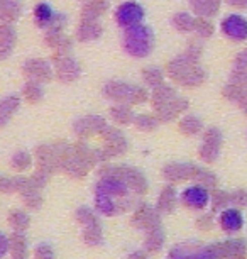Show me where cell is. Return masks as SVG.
Wrapping results in <instances>:
<instances>
[{
    "label": "cell",
    "instance_id": "f546056e",
    "mask_svg": "<svg viewBox=\"0 0 247 259\" xmlns=\"http://www.w3.org/2000/svg\"><path fill=\"white\" fill-rule=\"evenodd\" d=\"M83 2H90V0H83Z\"/></svg>",
    "mask_w": 247,
    "mask_h": 259
},
{
    "label": "cell",
    "instance_id": "8fae6325",
    "mask_svg": "<svg viewBox=\"0 0 247 259\" xmlns=\"http://www.w3.org/2000/svg\"><path fill=\"white\" fill-rule=\"evenodd\" d=\"M181 200L190 208H205L208 203V192L203 187H190L183 192Z\"/></svg>",
    "mask_w": 247,
    "mask_h": 259
},
{
    "label": "cell",
    "instance_id": "ac0fdd59",
    "mask_svg": "<svg viewBox=\"0 0 247 259\" xmlns=\"http://www.w3.org/2000/svg\"><path fill=\"white\" fill-rule=\"evenodd\" d=\"M173 100H174V92L171 87H168V85L156 87L151 94V104L154 110L163 109L164 105H168L169 102H173Z\"/></svg>",
    "mask_w": 247,
    "mask_h": 259
},
{
    "label": "cell",
    "instance_id": "484cf974",
    "mask_svg": "<svg viewBox=\"0 0 247 259\" xmlns=\"http://www.w3.org/2000/svg\"><path fill=\"white\" fill-rule=\"evenodd\" d=\"M134 120L139 129H142V131H153L158 124V120L154 119V115H139V117H135Z\"/></svg>",
    "mask_w": 247,
    "mask_h": 259
},
{
    "label": "cell",
    "instance_id": "2e32d148",
    "mask_svg": "<svg viewBox=\"0 0 247 259\" xmlns=\"http://www.w3.org/2000/svg\"><path fill=\"white\" fill-rule=\"evenodd\" d=\"M32 17H34V24H36L37 27L46 29L51 24L53 19H55V11H53V7L50 6V4L41 2L34 7Z\"/></svg>",
    "mask_w": 247,
    "mask_h": 259
},
{
    "label": "cell",
    "instance_id": "603a6c76",
    "mask_svg": "<svg viewBox=\"0 0 247 259\" xmlns=\"http://www.w3.org/2000/svg\"><path fill=\"white\" fill-rule=\"evenodd\" d=\"M183 107H185V104H183L181 100H173V102H169L168 105H164L163 109H159L158 110V114H159V119L161 120H169V119H173L174 115L180 112Z\"/></svg>",
    "mask_w": 247,
    "mask_h": 259
},
{
    "label": "cell",
    "instance_id": "83f0119b",
    "mask_svg": "<svg viewBox=\"0 0 247 259\" xmlns=\"http://www.w3.org/2000/svg\"><path fill=\"white\" fill-rule=\"evenodd\" d=\"M14 163H16V166H19V168H24V166L29 164V156L26 153H19L16 158H14Z\"/></svg>",
    "mask_w": 247,
    "mask_h": 259
},
{
    "label": "cell",
    "instance_id": "4316f807",
    "mask_svg": "<svg viewBox=\"0 0 247 259\" xmlns=\"http://www.w3.org/2000/svg\"><path fill=\"white\" fill-rule=\"evenodd\" d=\"M173 24H174V27L180 29V31H188V29L193 26V21L188 14H176V16L173 17Z\"/></svg>",
    "mask_w": 247,
    "mask_h": 259
},
{
    "label": "cell",
    "instance_id": "d6986e66",
    "mask_svg": "<svg viewBox=\"0 0 247 259\" xmlns=\"http://www.w3.org/2000/svg\"><path fill=\"white\" fill-rule=\"evenodd\" d=\"M42 83H37V81H31L29 80L22 89V95L29 104H37V102L42 100L44 97V90H42Z\"/></svg>",
    "mask_w": 247,
    "mask_h": 259
},
{
    "label": "cell",
    "instance_id": "9a60e30c",
    "mask_svg": "<svg viewBox=\"0 0 247 259\" xmlns=\"http://www.w3.org/2000/svg\"><path fill=\"white\" fill-rule=\"evenodd\" d=\"M107 11V0H90V2H85V7L81 11V21H98Z\"/></svg>",
    "mask_w": 247,
    "mask_h": 259
},
{
    "label": "cell",
    "instance_id": "4fadbf2b",
    "mask_svg": "<svg viewBox=\"0 0 247 259\" xmlns=\"http://www.w3.org/2000/svg\"><path fill=\"white\" fill-rule=\"evenodd\" d=\"M22 16L21 0H0V21L2 24H12Z\"/></svg>",
    "mask_w": 247,
    "mask_h": 259
},
{
    "label": "cell",
    "instance_id": "5b68a950",
    "mask_svg": "<svg viewBox=\"0 0 247 259\" xmlns=\"http://www.w3.org/2000/svg\"><path fill=\"white\" fill-rule=\"evenodd\" d=\"M24 76H27V80L37 81V83H47L53 78V66L50 61L46 60H37V58H31L22 65Z\"/></svg>",
    "mask_w": 247,
    "mask_h": 259
},
{
    "label": "cell",
    "instance_id": "f1b7e54d",
    "mask_svg": "<svg viewBox=\"0 0 247 259\" xmlns=\"http://www.w3.org/2000/svg\"><path fill=\"white\" fill-rule=\"evenodd\" d=\"M7 247H9V242H7V239H6V236H4L2 232H0V257H2L4 254L7 252Z\"/></svg>",
    "mask_w": 247,
    "mask_h": 259
},
{
    "label": "cell",
    "instance_id": "7a4b0ae2",
    "mask_svg": "<svg viewBox=\"0 0 247 259\" xmlns=\"http://www.w3.org/2000/svg\"><path fill=\"white\" fill-rule=\"evenodd\" d=\"M124 51L132 58H146L154 50V32L146 24H137L124 32Z\"/></svg>",
    "mask_w": 247,
    "mask_h": 259
},
{
    "label": "cell",
    "instance_id": "30bf717a",
    "mask_svg": "<svg viewBox=\"0 0 247 259\" xmlns=\"http://www.w3.org/2000/svg\"><path fill=\"white\" fill-rule=\"evenodd\" d=\"M105 129H107V124H105V120L102 119L100 115L81 117V119L76 120V124H75V131L81 136H91V134H96Z\"/></svg>",
    "mask_w": 247,
    "mask_h": 259
},
{
    "label": "cell",
    "instance_id": "8992f818",
    "mask_svg": "<svg viewBox=\"0 0 247 259\" xmlns=\"http://www.w3.org/2000/svg\"><path fill=\"white\" fill-rule=\"evenodd\" d=\"M53 63H55V75H56L58 80L63 81V83L76 81L81 75L80 65L71 56L60 58V60H55Z\"/></svg>",
    "mask_w": 247,
    "mask_h": 259
},
{
    "label": "cell",
    "instance_id": "d4e9b609",
    "mask_svg": "<svg viewBox=\"0 0 247 259\" xmlns=\"http://www.w3.org/2000/svg\"><path fill=\"white\" fill-rule=\"evenodd\" d=\"M71 46H73V41H71V37L63 36V39L60 41V45H58V46L55 48V55H53V61H55V60H60V58H65V56H70Z\"/></svg>",
    "mask_w": 247,
    "mask_h": 259
},
{
    "label": "cell",
    "instance_id": "7c38bea8",
    "mask_svg": "<svg viewBox=\"0 0 247 259\" xmlns=\"http://www.w3.org/2000/svg\"><path fill=\"white\" fill-rule=\"evenodd\" d=\"M17 42V32L12 24H0V60H6Z\"/></svg>",
    "mask_w": 247,
    "mask_h": 259
},
{
    "label": "cell",
    "instance_id": "9c48e42d",
    "mask_svg": "<svg viewBox=\"0 0 247 259\" xmlns=\"http://www.w3.org/2000/svg\"><path fill=\"white\" fill-rule=\"evenodd\" d=\"M66 24V16L65 14H55V19L51 21L50 26L46 27V34H44V42L46 46H50L51 50L60 45V41L63 39V29H65Z\"/></svg>",
    "mask_w": 247,
    "mask_h": 259
},
{
    "label": "cell",
    "instance_id": "5bb4252c",
    "mask_svg": "<svg viewBox=\"0 0 247 259\" xmlns=\"http://www.w3.org/2000/svg\"><path fill=\"white\" fill-rule=\"evenodd\" d=\"M104 32L98 21H80V26L76 29V39L81 42H90L98 39Z\"/></svg>",
    "mask_w": 247,
    "mask_h": 259
},
{
    "label": "cell",
    "instance_id": "44dd1931",
    "mask_svg": "<svg viewBox=\"0 0 247 259\" xmlns=\"http://www.w3.org/2000/svg\"><path fill=\"white\" fill-rule=\"evenodd\" d=\"M110 115L112 119L117 122V124H130L134 120V114L132 110L129 109V105L125 104H117L110 109Z\"/></svg>",
    "mask_w": 247,
    "mask_h": 259
},
{
    "label": "cell",
    "instance_id": "e0dca14e",
    "mask_svg": "<svg viewBox=\"0 0 247 259\" xmlns=\"http://www.w3.org/2000/svg\"><path fill=\"white\" fill-rule=\"evenodd\" d=\"M19 105H21V99L17 95H11L0 100V127L6 125L12 119V115L19 109Z\"/></svg>",
    "mask_w": 247,
    "mask_h": 259
},
{
    "label": "cell",
    "instance_id": "ba28073f",
    "mask_svg": "<svg viewBox=\"0 0 247 259\" xmlns=\"http://www.w3.org/2000/svg\"><path fill=\"white\" fill-rule=\"evenodd\" d=\"M168 259H215L214 254L200 246L193 244H181L173 247L168 254Z\"/></svg>",
    "mask_w": 247,
    "mask_h": 259
},
{
    "label": "cell",
    "instance_id": "277c9868",
    "mask_svg": "<svg viewBox=\"0 0 247 259\" xmlns=\"http://www.w3.org/2000/svg\"><path fill=\"white\" fill-rule=\"evenodd\" d=\"M115 22L119 24L122 29H129L132 26L142 22L144 19V7L137 2H122L120 6L115 9Z\"/></svg>",
    "mask_w": 247,
    "mask_h": 259
},
{
    "label": "cell",
    "instance_id": "ffe728a7",
    "mask_svg": "<svg viewBox=\"0 0 247 259\" xmlns=\"http://www.w3.org/2000/svg\"><path fill=\"white\" fill-rule=\"evenodd\" d=\"M220 224L225 231H237L242 226V215L237 210H225L220 217Z\"/></svg>",
    "mask_w": 247,
    "mask_h": 259
},
{
    "label": "cell",
    "instance_id": "6da1fadb",
    "mask_svg": "<svg viewBox=\"0 0 247 259\" xmlns=\"http://www.w3.org/2000/svg\"><path fill=\"white\" fill-rule=\"evenodd\" d=\"M134 193L137 192L125 178L114 171L105 173L95 187L96 210L104 215L122 213L134 205Z\"/></svg>",
    "mask_w": 247,
    "mask_h": 259
},
{
    "label": "cell",
    "instance_id": "52a82bcc",
    "mask_svg": "<svg viewBox=\"0 0 247 259\" xmlns=\"http://www.w3.org/2000/svg\"><path fill=\"white\" fill-rule=\"evenodd\" d=\"M222 32L234 41L247 39V21L242 16H229L222 21Z\"/></svg>",
    "mask_w": 247,
    "mask_h": 259
},
{
    "label": "cell",
    "instance_id": "3957f363",
    "mask_svg": "<svg viewBox=\"0 0 247 259\" xmlns=\"http://www.w3.org/2000/svg\"><path fill=\"white\" fill-rule=\"evenodd\" d=\"M104 95L110 100H115V102H119V104H125V105L144 104V102H147L151 99L144 87L130 85V83L115 81V80L105 83Z\"/></svg>",
    "mask_w": 247,
    "mask_h": 259
},
{
    "label": "cell",
    "instance_id": "cb8c5ba5",
    "mask_svg": "<svg viewBox=\"0 0 247 259\" xmlns=\"http://www.w3.org/2000/svg\"><path fill=\"white\" fill-rule=\"evenodd\" d=\"M105 138L109 141V146L112 151H122L125 149V141L122 138V134L115 129H105Z\"/></svg>",
    "mask_w": 247,
    "mask_h": 259
},
{
    "label": "cell",
    "instance_id": "7402d4cb",
    "mask_svg": "<svg viewBox=\"0 0 247 259\" xmlns=\"http://www.w3.org/2000/svg\"><path fill=\"white\" fill-rule=\"evenodd\" d=\"M163 71L159 70V68H146V70H142V80L146 83L147 87H151V89H156V87L163 85Z\"/></svg>",
    "mask_w": 247,
    "mask_h": 259
}]
</instances>
